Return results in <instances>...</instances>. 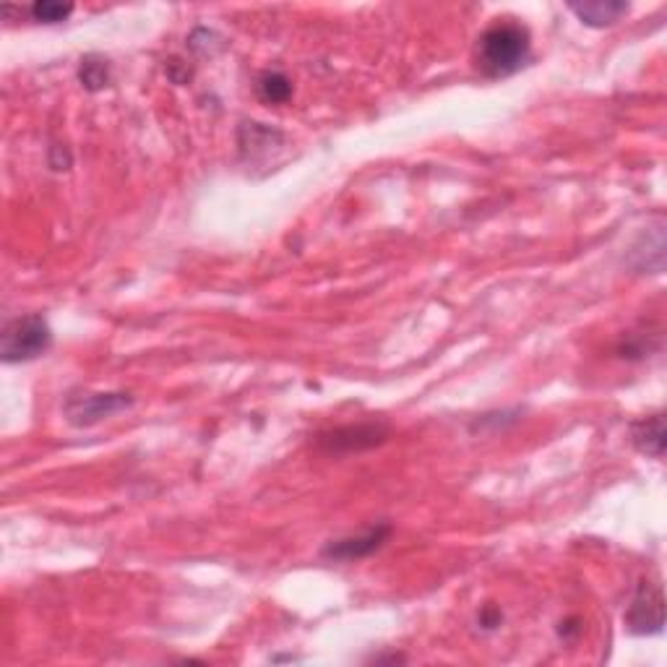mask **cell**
Segmentation results:
<instances>
[{"mask_svg": "<svg viewBox=\"0 0 667 667\" xmlns=\"http://www.w3.org/2000/svg\"><path fill=\"white\" fill-rule=\"evenodd\" d=\"M73 14V3H60V0H37L32 8H29V16H32L37 24H60Z\"/></svg>", "mask_w": 667, "mask_h": 667, "instance_id": "11", "label": "cell"}, {"mask_svg": "<svg viewBox=\"0 0 667 667\" xmlns=\"http://www.w3.org/2000/svg\"><path fill=\"white\" fill-rule=\"evenodd\" d=\"M391 537V524L389 522H378L373 527L363 529L360 535H350L342 537V540L329 542L324 548V558L326 561H363L368 555L378 553V550L384 548L386 542Z\"/></svg>", "mask_w": 667, "mask_h": 667, "instance_id": "6", "label": "cell"}, {"mask_svg": "<svg viewBox=\"0 0 667 667\" xmlns=\"http://www.w3.org/2000/svg\"><path fill=\"white\" fill-rule=\"evenodd\" d=\"M631 443L641 454L662 459L665 456V415L657 412V415H649L644 420H636L631 425Z\"/></svg>", "mask_w": 667, "mask_h": 667, "instance_id": "7", "label": "cell"}, {"mask_svg": "<svg viewBox=\"0 0 667 667\" xmlns=\"http://www.w3.org/2000/svg\"><path fill=\"white\" fill-rule=\"evenodd\" d=\"M477 623H480L485 631H496V628L503 623L501 608H496V605H485V608L480 610V615H477Z\"/></svg>", "mask_w": 667, "mask_h": 667, "instance_id": "12", "label": "cell"}, {"mask_svg": "<svg viewBox=\"0 0 667 667\" xmlns=\"http://www.w3.org/2000/svg\"><path fill=\"white\" fill-rule=\"evenodd\" d=\"M571 14H576V19L587 24L592 29H605L613 27L615 21L621 16L628 14V3L623 0H595V3H571L568 6Z\"/></svg>", "mask_w": 667, "mask_h": 667, "instance_id": "8", "label": "cell"}, {"mask_svg": "<svg viewBox=\"0 0 667 667\" xmlns=\"http://www.w3.org/2000/svg\"><path fill=\"white\" fill-rule=\"evenodd\" d=\"M584 631L582 626V618H566V621H561V628H558V634L563 636V641H574L579 639Z\"/></svg>", "mask_w": 667, "mask_h": 667, "instance_id": "13", "label": "cell"}, {"mask_svg": "<svg viewBox=\"0 0 667 667\" xmlns=\"http://www.w3.org/2000/svg\"><path fill=\"white\" fill-rule=\"evenodd\" d=\"M79 81L86 92H102V89L110 86V81H113V73H110V60L100 53L84 55L79 63Z\"/></svg>", "mask_w": 667, "mask_h": 667, "instance_id": "9", "label": "cell"}, {"mask_svg": "<svg viewBox=\"0 0 667 667\" xmlns=\"http://www.w3.org/2000/svg\"><path fill=\"white\" fill-rule=\"evenodd\" d=\"M53 344V329L40 313H29V316L14 318L8 321L3 334H0V357L3 363H29L45 355Z\"/></svg>", "mask_w": 667, "mask_h": 667, "instance_id": "2", "label": "cell"}, {"mask_svg": "<svg viewBox=\"0 0 667 667\" xmlns=\"http://www.w3.org/2000/svg\"><path fill=\"white\" fill-rule=\"evenodd\" d=\"M665 626V597L654 582H641L626 610V628L634 636H654Z\"/></svg>", "mask_w": 667, "mask_h": 667, "instance_id": "5", "label": "cell"}, {"mask_svg": "<svg viewBox=\"0 0 667 667\" xmlns=\"http://www.w3.org/2000/svg\"><path fill=\"white\" fill-rule=\"evenodd\" d=\"M391 428L381 420H370V423L342 425V428L324 430L316 436V449L326 456H347L360 454V451L376 449L381 443L389 441Z\"/></svg>", "mask_w": 667, "mask_h": 667, "instance_id": "3", "label": "cell"}, {"mask_svg": "<svg viewBox=\"0 0 667 667\" xmlns=\"http://www.w3.org/2000/svg\"><path fill=\"white\" fill-rule=\"evenodd\" d=\"M133 399L123 391H105V394H71L66 399L68 423L76 428H92L107 417L128 410Z\"/></svg>", "mask_w": 667, "mask_h": 667, "instance_id": "4", "label": "cell"}, {"mask_svg": "<svg viewBox=\"0 0 667 667\" xmlns=\"http://www.w3.org/2000/svg\"><path fill=\"white\" fill-rule=\"evenodd\" d=\"M256 92L266 105H284L292 97V81L282 71H264L256 81Z\"/></svg>", "mask_w": 667, "mask_h": 667, "instance_id": "10", "label": "cell"}, {"mask_svg": "<svg viewBox=\"0 0 667 667\" xmlns=\"http://www.w3.org/2000/svg\"><path fill=\"white\" fill-rule=\"evenodd\" d=\"M532 53V37L524 24L496 21L477 40V68L488 79H506L527 66Z\"/></svg>", "mask_w": 667, "mask_h": 667, "instance_id": "1", "label": "cell"}]
</instances>
